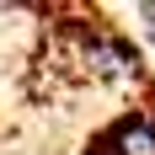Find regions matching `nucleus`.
<instances>
[{
    "instance_id": "obj_1",
    "label": "nucleus",
    "mask_w": 155,
    "mask_h": 155,
    "mask_svg": "<svg viewBox=\"0 0 155 155\" xmlns=\"http://www.w3.org/2000/svg\"><path fill=\"white\" fill-rule=\"evenodd\" d=\"M134 16H139V27H144V32H150V38H155V5H139V11H134Z\"/></svg>"
}]
</instances>
